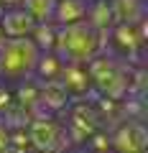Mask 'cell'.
I'll use <instances>...</instances> for the list:
<instances>
[{"label":"cell","instance_id":"obj_6","mask_svg":"<svg viewBox=\"0 0 148 153\" xmlns=\"http://www.w3.org/2000/svg\"><path fill=\"white\" fill-rule=\"evenodd\" d=\"M59 84L66 89L69 97H84L87 92H92V79H89V71H87V64L82 61H66L61 64V71H59Z\"/></svg>","mask_w":148,"mask_h":153},{"label":"cell","instance_id":"obj_5","mask_svg":"<svg viewBox=\"0 0 148 153\" xmlns=\"http://www.w3.org/2000/svg\"><path fill=\"white\" fill-rule=\"evenodd\" d=\"M148 146V133H146V125L141 120H133L128 117L125 123L112 130L110 135V148H115V151H125V153H138Z\"/></svg>","mask_w":148,"mask_h":153},{"label":"cell","instance_id":"obj_10","mask_svg":"<svg viewBox=\"0 0 148 153\" xmlns=\"http://www.w3.org/2000/svg\"><path fill=\"white\" fill-rule=\"evenodd\" d=\"M87 8H89V0H56L51 23L69 26V23L87 21Z\"/></svg>","mask_w":148,"mask_h":153},{"label":"cell","instance_id":"obj_2","mask_svg":"<svg viewBox=\"0 0 148 153\" xmlns=\"http://www.w3.org/2000/svg\"><path fill=\"white\" fill-rule=\"evenodd\" d=\"M39 46L26 38H3L0 44V84H16L33 79V66L39 59Z\"/></svg>","mask_w":148,"mask_h":153},{"label":"cell","instance_id":"obj_8","mask_svg":"<svg viewBox=\"0 0 148 153\" xmlns=\"http://www.w3.org/2000/svg\"><path fill=\"white\" fill-rule=\"evenodd\" d=\"M0 28H3L5 38H26L33 33L36 21L31 18V13L23 5H13V8H5L0 13Z\"/></svg>","mask_w":148,"mask_h":153},{"label":"cell","instance_id":"obj_13","mask_svg":"<svg viewBox=\"0 0 148 153\" xmlns=\"http://www.w3.org/2000/svg\"><path fill=\"white\" fill-rule=\"evenodd\" d=\"M110 3H112V13H115V23H138V21H143L146 0H110Z\"/></svg>","mask_w":148,"mask_h":153},{"label":"cell","instance_id":"obj_3","mask_svg":"<svg viewBox=\"0 0 148 153\" xmlns=\"http://www.w3.org/2000/svg\"><path fill=\"white\" fill-rule=\"evenodd\" d=\"M87 71L92 79V89H97L100 94L112 100H123L125 94H130V71H125L118 59L100 51L87 61Z\"/></svg>","mask_w":148,"mask_h":153},{"label":"cell","instance_id":"obj_11","mask_svg":"<svg viewBox=\"0 0 148 153\" xmlns=\"http://www.w3.org/2000/svg\"><path fill=\"white\" fill-rule=\"evenodd\" d=\"M87 23L92 28H97L100 33H105L112 23H115V13H112V3L110 0H89L87 8Z\"/></svg>","mask_w":148,"mask_h":153},{"label":"cell","instance_id":"obj_9","mask_svg":"<svg viewBox=\"0 0 148 153\" xmlns=\"http://www.w3.org/2000/svg\"><path fill=\"white\" fill-rule=\"evenodd\" d=\"M64 133L66 138L71 140H79L84 138V143L92 138V133H97V115L94 110H82V107H69V125H64Z\"/></svg>","mask_w":148,"mask_h":153},{"label":"cell","instance_id":"obj_1","mask_svg":"<svg viewBox=\"0 0 148 153\" xmlns=\"http://www.w3.org/2000/svg\"><path fill=\"white\" fill-rule=\"evenodd\" d=\"M105 33L92 28L87 21L69 23V26H56V44L54 51L66 61H82L87 64L94 54L102 51Z\"/></svg>","mask_w":148,"mask_h":153},{"label":"cell","instance_id":"obj_12","mask_svg":"<svg viewBox=\"0 0 148 153\" xmlns=\"http://www.w3.org/2000/svg\"><path fill=\"white\" fill-rule=\"evenodd\" d=\"M61 64H64V59H61L54 49L41 51L39 59H36V66H33V76H36L39 82H51V79H56V76H59Z\"/></svg>","mask_w":148,"mask_h":153},{"label":"cell","instance_id":"obj_15","mask_svg":"<svg viewBox=\"0 0 148 153\" xmlns=\"http://www.w3.org/2000/svg\"><path fill=\"white\" fill-rule=\"evenodd\" d=\"M3 38H5V36H3V28H0V44H3Z\"/></svg>","mask_w":148,"mask_h":153},{"label":"cell","instance_id":"obj_14","mask_svg":"<svg viewBox=\"0 0 148 153\" xmlns=\"http://www.w3.org/2000/svg\"><path fill=\"white\" fill-rule=\"evenodd\" d=\"M21 5L31 13V18L36 23H49L51 16H54L56 0H21Z\"/></svg>","mask_w":148,"mask_h":153},{"label":"cell","instance_id":"obj_7","mask_svg":"<svg viewBox=\"0 0 148 153\" xmlns=\"http://www.w3.org/2000/svg\"><path fill=\"white\" fill-rule=\"evenodd\" d=\"M26 130H28V140H31L33 148H56V146H61V140L66 138L64 128H61L51 115L49 117H33Z\"/></svg>","mask_w":148,"mask_h":153},{"label":"cell","instance_id":"obj_4","mask_svg":"<svg viewBox=\"0 0 148 153\" xmlns=\"http://www.w3.org/2000/svg\"><path fill=\"white\" fill-rule=\"evenodd\" d=\"M105 33H110V49L123 59H133L135 54H141L143 49V36L141 31V21L138 23H112Z\"/></svg>","mask_w":148,"mask_h":153}]
</instances>
